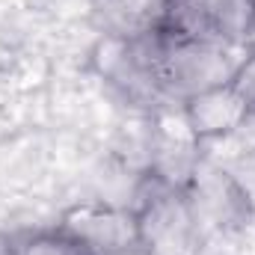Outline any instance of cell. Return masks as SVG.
I'll use <instances>...</instances> for the list:
<instances>
[{
	"instance_id": "1",
	"label": "cell",
	"mask_w": 255,
	"mask_h": 255,
	"mask_svg": "<svg viewBox=\"0 0 255 255\" xmlns=\"http://www.w3.org/2000/svg\"><path fill=\"white\" fill-rule=\"evenodd\" d=\"M253 45H220L181 39L157 30V80L169 107H181L196 95L226 86L235 80L238 68L250 57Z\"/></svg>"
},
{
	"instance_id": "2",
	"label": "cell",
	"mask_w": 255,
	"mask_h": 255,
	"mask_svg": "<svg viewBox=\"0 0 255 255\" xmlns=\"http://www.w3.org/2000/svg\"><path fill=\"white\" fill-rule=\"evenodd\" d=\"M139 247L145 255H199L205 232L181 187H169L151 175L142 178L139 202L133 205Z\"/></svg>"
},
{
	"instance_id": "3",
	"label": "cell",
	"mask_w": 255,
	"mask_h": 255,
	"mask_svg": "<svg viewBox=\"0 0 255 255\" xmlns=\"http://www.w3.org/2000/svg\"><path fill=\"white\" fill-rule=\"evenodd\" d=\"M157 30L136 39H110L101 36L95 45V68L104 77V83L130 107L145 110L148 116L157 110H166V98L157 80Z\"/></svg>"
},
{
	"instance_id": "4",
	"label": "cell",
	"mask_w": 255,
	"mask_h": 255,
	"mask_svg": "<svg viewBox=\"0 0 255 255\" xmlns=\"http://www.w3.org/2000/svg\"><path fill=\"white\" fill-rule=\"evenodd\" d=\"M163 30L199 42L253 45V0H166Z\"/></svg>"
},
{
	"instance_id": "5",
	"label": "cell",
	"mask_w": 255,
	"mask_h": 255,
	"mask_svg": "<svg viewBox=\"0 0 255 255\" xmlns=\"http://www.w3.org/2000/svg\"><path fill=\"white\" fill-rule=\"evenodd\" d=\"M184 193L190 199V208L205 238L223 235V232H238L253 220V211H250L241 187L235 184L229 169L217 160L202 157V163L187 181Z\"/></svg>"
},
{
	"instance_id": "6",
	"label": "cell",
	"mask_w": 255,
	"mask_h": 255,
	"mask_svg": "<svg viewBox=\"0 0 255 255\" xmlns=\"http://www.w3.org/2000/svg\"><path fill=\"white\" fill-rule=\"evenodd\" d=\"M57 229L92 255H122L142 250L133 208H116L107 202L74 205L63 214Z\"/></svg>"
},
{
	"instance_id": "7",
	"label": "cell",
	"mask_w": 255,
	"mask_h": 255,
	"mask_svg": "<svg viewBox=\"0 0 255 255\" xmlns=\"http://www.w3.org/2000/svg\"><path fill=\"white\" fill-rule=\"evenodd\" d=\"M151 142H148V169L145 175L169 184V187H187L193 172L202 163V139H196L181 107H166L151 113Z\"/></svg>"
},
{
	"instance_id": "8",
	"label": "cell",
	"mask_w": 255,
	"mask_h": 255,
	"mask_svg": "<svg viewBox=\"0 0 255 255\" xmlns=\"http://www.w3.org/2000/svg\"><path fill=\"white\" fill-rule=\"evenodd\" d=\"M181 116H184L187 128L196 133V139H202V142L232 136L241 128H247V122H253L247 101L241 98V92L232 83L208 89L190 101H184Z\"/></svg>"
},
{
	"instance_id": "9",
	"label": "cell",
	"mask_w": 255,
	"mask_h": 255,
	"mask_svg": "<svg viewBox=\"0 0 255 255\" xmlns=\"http://www.w3.org/2000/svg\"><path fill=\"white\" fill-rule=\"evenodd\" d=\"M92 21L101 36L136 39L163 30L166 0H89Z\"/></svg>"
},
{
	"instance_id": "10",
	"label": "cell",
	"mask_w": 255,
	"mask_h": 255,
	"mask_svg": "<svg viewBox=\"0 0 255 255\" xmlns=\"http://www.w3.org/2000/svg\"><path fill=\"white\" fill-rule=\"evenodd\" d=\"M15 255H80V247L65 238L60 229L54 232H39L15 241Z\"/></svg>"
},
{
	"instance_id": "11",
	"label": "cell",
	"mask_w": 255,
	"mask_h": 255,
	"mask_svg": "<svg viewBox=\"0 0 255 255\" xmlns=\"http://www.w3.org/2000/svg\"><path fill=\"white\" fill-rule=\"evenodd\" d=\"M223 166L229 169V175L241 187V193H244V199H247V205H250V211L255 217V145H250L247 151H241L238 157L226 160Z\"/></svg>"
},
{
	"instance_id": "12",
	"label": "cell",
	"mask_w": 255,
	"mask_h": 255,
	"mask_svg": "<svg viewBox=\"0 0 255 255\" xmlns=\"http://www.w3.org/2000/svg\"><path fill=\"white\" fill-rule=\"evenodd\" d=\"M232 86L241 92V98L247 101V107H250V113H253V119H255V42H253V48H250V57L238 68Z\"/></svg>"
},
{
	"instance_id": "13",
	"label": "cell",
	"mask_w": 255,
	"mask_h": 255,
	"mask_svg": "<svg viewBox=\"0 0 255 255\" xmlns=\"http://www.w3.org/2000/svg\"><path fill=\"white\" fill-rule=\"evenodd\" d=\"M0 255H15V241H9V238L0 235Z\"/></svg>"
},
{
	"instance_id": "14",
	"label": "cell",
	"mask_w": 255,
	"mask_h": 255,
	"mask_svg": "<svg viewBox=\"0 0 255 255\" xmlns=\"http://www.w3.org/2000/svg\"><path fill=\"white\" fill-rule=\"evenodd\" d=\"M253 42H255V0H253Z\"/></svg>"
},
{
	"instance_id": "15",
	"label": "cell",
	"mask_w": 255,
	"mask_h": 255,
	"mask_svg": "<svg viewBox=\"0 0 255 255\" xmlns=\"http://www.w3.org/2000/svg\"><path fill=\"white\" fill-rule=\"evenodd\" d=\"M122 255H145L142 250H133V253H122Z\"/></svg>"
}]
</instances>
